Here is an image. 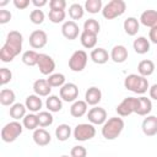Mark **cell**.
<instances>
[{
  "instance_id": "cell-1",
  "label": "cell",
  "mask_w": 157,
  "mask_h": 157,
  "mask_svg": "<svg viewBox=\"0 0 157 157\" xmlns=\"http://www.w3.org/2000/svg\"><path fill=\"white\" fill-rule=\"evenodd\" d=\"M23 37L18 31H10L6 37V42L0 50V60L4 63L12 61L22 50Z\"/></svg>"
},
{
  "instance_id": "cell-2",
  "label": "cell",
  "mask_w": 157,
  "mask_h": 157,
  "mask_svg": "<svg viewBox=\"0 0 157 157\" xmlns=\"http://www.w3.org/2000/svg\"><path fill=\"white\" fill-rule=\"evenodd\" d=\"M124 86L126 90L137 93V94H142L145 92H147L148 90V81L146 77L137 75V74H130L125 77L124 80Z\"/></svg>"
},
{
  "instance_id": "cell-3",
  "label": "cell",
  "mask_w": 157,
  "mask_h": 157,
  "mask_svg": "<svg viewBox=\"0 0 157 157\" xmlns=\"http://www.w3.org/2000/svg\"><path fill=\"white\" fill-rule=\"evenodd\" d=\"M124 129V120L118 117L109 118L102 128V135L107 140H114L117 139Z\"/></svg>"
},
{
  "instance_id": "cell-4",
  "label": "cell",
  "mask_w": 157,
  "mask_h": 157,
  "mask_svg": "<svg viewBox=\"0 0 157 157\" xmlns=\"http://www.w3.org/2000/svg\"><path fill=\"white\" fill-rule=\"evenodd\" d=\"M126 10V4L123 0H112L102 9V15L107 20H113L121 16Z\"/></svg>"
},
{
  "instance_id": "cell-5",
  "label": "cell",
  "mask_w": 157,
  "mask_h": 157,
  "mask_svg": "<svg viewBox=\"0 0 157 157\" xmlns=\"http://www.w3.org/2000/svg\"><path fill=\"white\" fill-rule=\"evenodd\" d=\"M22 125L17 121H10L1 129V139L4 142H13L21 134H22Z\"/></svg>"
},
{
  "instance_id": "cell-6",
  "label": "cell",
  "mask_w": 157,
  "mask_h": 157,
  "mask_svg": "<svg viewBox=\"0 0 157 157\" xmlns=\"http://www.w3.org/2000/svg\"><path fill=\"white\" fill-rule=\"evenodd\" d=\"M88 55L85 50H76L69 59V67L74 72H80L86 67Z\"/></svg>"
},
{
  "instance_id": "cell-7",
  "label": "cell",
  "mask_w": 157,
  "mask_h": 157,
  "mask_svg": "<svg viewBox=\"0 0 157 157\" xmlns=\"http://www.w3.org/2000/svg\"><path fill=\"white\" fill-rule=\"evenodd\" d=\"M137 108H139V98L126 97L120 102V104H118L115 110L120 117H128L131 113H136Z\"/></svg>"
},
{
  "instance_id": "cell-8",
  "label": "cell",
  "mask_w": 157,
  "mask_h": 157,
  "mask_svg": "<svg viewBox=\"0 0 157 157\" xmlns=\"http://www.w3.org/2000/svg\"><path fill=\"white\" fill-rule=\"evenodd\" d=\"M96 135V128L93 126V124H78L76 125V128L74 129V137L77 141H87L91 140L92 137H94Z\"/></svg>"
},
{
  "instance_id": "cell-9",
  "label": "cell",
  "mask_w": 157,
  "mask_h": 157,
  "mask_svg": "<svg viewBox=\"0 0 157 157\" xmlns=\"http://www.w3.org/2000/svg\"><path fill=\"white\" fill-rule=\"evenodd\" d=\"M88 121L94 125H103L107 121V112L102 107H93L87 113Z\"/></svg>"
},
{
  "instance_id": "cell-10",
  "label": "cell",
  "mask_w": 157,
  "mask_h": 157,
  "mask_svg": "<svg viewBox=\"0 0 157 157\" xmlns=\"http://www.w3.org/2000/svg\"><path fill=\"white\" fill-rule=\"evenodd\" d=\"M78 97V87L75 83H65L60 88V98L65 102H75Z\"/></svg>"
},
{
  "instance_id": "cell-11",
  "label": "cell",
  "mask_w": 157,
  "mask_h": 157,
  "mask_svg": "<svg viewBox=\"0 0 157 157\" xmlns=\"http://www.w3.org/2000/svg\"><path fill=\"white\" fill-rule=\"evenodd\" d=\"M37 66L43 75H52L55 69V63L48 54H39Z\"/></svg>"
},
{
  "instance_id": "cell-12",
  "label": "cell",
  "mask_w": 157,
  "mask_h": 157,
  "mask_svg": "<svg viewBox=\"0 0 157 157\" xmlns=\"http://www.w3.org/2000/svg\"><path fill=\"white\" fill-rule=\"evenodd\" d=\"M29 45L34 49H40L43 48L47 42H48V36L44 31L42 29H36L29 34Z\"/></svg>"
},
{
  "instance_id": "cell-13",
  "label": "cell",
  "mask_w": 157,
  "mask_h": 157,
  "mask_svg": "<svg viewBox=\"0 0 157 157\" xmlns=\"http://www.w3.org/2000/svg\"><path fill=\"white\" fill-rule=\"evenodd\" d=\"M61 33L63 36L69 39V40H72V39H76L78 37V33H80V28H78V25L75 22V21H66L64 22V25L61 26Z\"/></svg>"
},
{
  "instance_id": "cell-14",
  "label": "cell",
  "mask_w": 157,
  "mask_h": 157,
  "mask_svg": "<svg viewBox=\"0 0 157 157\" xmlns=\"http://www.w3.org/2000/svg\"><path fill=\"white\" fill-rule=\"evenodd\" d=\"M142 132L146 136H155L157 134V117L147 115L142 121Z\"/></svg>"
},
{
  "instance_id": "cell-15",
  "label": "cell",
  "mask_w": 157,
  "mask_h": 157,
  "mask_svg": "<svg viewBox=\"0 0 157 157\" xmlns=\"http://www.w3.org/2000/svg\"><path fill=\"white\" fill-rule=\"evenodd\" d=\"M102 99V92L98 87H90L85 93V102L88 105H97Z\"/></svg>"
},
{
  "instance_id": "cell-16",
  "label": "cell",
  "mask_w": 157,
  "mask_h": 157,
  "mask_svg": "<svg viewBox=\"0 0 157 157\" xmlns=\"http://www.w3.org/2000/svg\"><path fill=\"white\" fill-rule=\"evenodd\" d=\"M33 91L39 97H47V96H49V93L52 91V86L48 83L47 80L39 78V80H36L34 81V83H33Z\"/></svg>"
},
{
  "instance_id": "cell-17",
  "label": "cell",
  "mask_w": 157,
  "mask_h": 157,
  "mask_svg": "<svg viewBox=\"0 0 157 157\" xmlns=\"http://www.w3.org/2000/svg\"><path fill=\"white\" fill-rule=\"evenodd\" d=\"M140 22L150 28L157 27V11L155 10H146L140 16Z\"/></svg>"
},
{
  "instance_id": "cell-18",
  "label": "cell",
  "mask_w": 157,
  "mask_h": 157,
  "mask_svg": "<svg viewBox=\"0 0 157 157\" xmlns=\"http://www.w3.org/2000/svg\"><path fill=\"white\" fill-rule=\"evenodd\" d=\"M50 134L43 129V128H39V129H36L34 132H33V141L36 142V145L38 146H47L50 144Z\"/></svg>"
},
{
  "instance_id": "cell-19",
  "label": "cell",
  "mask_w": 157,
  "mask_h": 157,
  "mask_svg": "<svg viewBox=\"0 0 157 157\" xmlns=\"http://www.w3.org/2000/svg\"><path fill=\"white\" fill-rule=\"evenodd\" d=\"M128 55H129L128 49L124 45H115V47H113V49L110 52V59L118 64L124 63L128 59Z\"/></svg>"
},
{
  "instance_id": "cell-20",
  "label": "cell",
  "mask_w": 157,
  "mask_h": 157,
  "mask_svg": "<svg viewBox=\"0 0 157 157\" xmlns=\"http://www.w3.org/2000/svg\"><path fill=\"white\" fill-rule=\"evenodd\" d=\"M109 54L108 52L104 49V48H96L91 52V59L93 63L98 64V65H102V64H105L109 59Z\"/></svg>"
},
{
  "instance_id": "cell-21",
  "label": "cell",
  "mask_w": 157,
  "mask_h": 157,
  "mask_svg": "<svg viewBox=\"0 0 157 157\" xmlns=\"http://www.w3.org/2000/svg\"><path fill=\"white\" fill-rule=\"evenodd\" d=\"M26 108L32 112V113H36V112H39L42 105H43V102L42 99L39 98V96L37 94H29L27 98H26V103H25Z\"/></svg>"
},
{
  "instance_id": "cell-22",
  "label": "cell",
  "mask_w": 157,
  "mask_h": 157,
  "mask_svg": "<svg viewBox=\"0 0 157 157\" xmlns=\"http://www.w3.org/2000/svg\"><path fill=\"white\" fill-rule=\"evenodd\" d=\"M87 103L85 101H75L70 108V114L74 118H81L82 115H85L87 113Z\"/></svg>"
},
{
  "instance_id": "cell-23",
  "label": "cell",
  "mask_w": 157,
  "mask_h": 157,
  "mask_svg": "<svg viewBox=\"0 0 157 157\" xmlns=\"http://www.w3.org/2000/svg\"><path fill=\"white\" fill-rule=\"evenodd\" d=\"M137 71H139V75L144 76V77H147L150 75L153 74L155 71V64L152 60H141L137 65Z\"/></svg>"
},
{
  "instance_id": "cell-24",
  "label": "cell",
  "mask_w": 157,
  "mask_h": 157,
  "mask_svg": "<svg viewBox=\"0 0 157 157\" xmlns=\"http://www.w3.org/2000/svg\"><path fill=\"white\" fill-rule=\"evenodd\" d=\"M134 50L137 54H146L150 50V42L145 37H137L132 43Z\"/></svg>"
},
{
  "instance_id": "cell-25",
  "label": "cell",
  "mask_w": 157,
  "mask_h": 157,
  "mask_svg": "<svg viewBox=\"0 0 157 157\" xmlns=\"http://www.w3.org/2000/svg\"><path fill=\"white\" fill-rule=\"evenodd\" d=\"M152 110V102L150 98L147 97H140L139 98V108H137V112L136 114L137 115H148Z\"/></svg>"
},
{
  "instance_id": "cell-26",
  "label": "cell",
  "mask_w": 157,
  "mask_h": 157,
  "mask_svg": "<svg viewBox=\"0 0 157 157\" xmlns=\"http://www.w3.org/2000/svg\"><path fill=\"white\" fill-rule=\"evenodd\" d=\"M140 23L135 17H128L124 21V31L128 36H135L139 32Z\"/></svg>"
},
{
  "instance_id": "cell-27",
  "label": "cell",
  "mask_w": 157,
  "mask_h": 157,
  "mask_svg": "<svg viewBox=\"0 0 157 157\" xmlns=\"http://www.w3.org/2000/svg\"><path fill=\"white\" fill-rule=\"evenodd\" d=\"M45 105L48 108L49 112L52 113H56L60 112L63 108V102L61 98H59L58 96H48L47 101H45Z\"/></svg>"
},
{
  "instance_id": "cell-28",
  "label": "cell",
  "mask_w": 157,
  "mask_h": 157,
  "mask_svg": "<svg viewBox=\"0 0 157 157\" xmlns=\"http://www.w3.org/2000/svg\"><path fill=\"white\" fill-rule=\"evenodd\" d=\"M26 105L22 103H15L13 105L10 107V117L13 118L15 120H20L23 119L26 117Z\"/></svg>"
},
{
  "instance_id": "cell-29",
  "label": "cell",
  "mask_w": 157,
  "mask_h": 157,
  "mask_svg": "<svg viewBox=\"0 0 157 157\" xmlns=\"http://www.w3.org/2000/svg\"><path fill=\"white\" fill-rule=\"evenodd\" d=\"M80 40H81V44L87 48V49H92L96 47L97 44V36L96 34H92V33H87V32H82L81 36H80Z\"/></svg>"
},
{
  "instance_id": "cell-30",
  "label": "cell",
  "mask_w": 157,
  "mask_h": 157,
  "mask_svg": "<svg viewBox=\"0 0 157 157\" xmlns=\"http://www.w3.org/2000/svg\"><path fill=\"white\" fill-rule=\"evenodd\" d=\"M15 99H16V96H15V92L12 90H9V88L1 90V92H0V103L2 105H13Z\"/></svg>"
},
{
  "instance_id": "cell-31",
  "label": "cell",
  "mask_w": 157,
  "mask_h": 157,
  "mask_svg": "<svg viewBox=\"0 0 157 157\" xmlns=\"http://www.w3.org/2000/svg\"><path fill=\"white\" fill-rule=\"evenodd\" d=\"M38 59H39V54L34 50H26L22 54V63L27 66H34L38 64Z\"/></svg>"
},
{
  "instance_id": "cell-32",
  "label": "cell",
  "mask_w": 157,
  "mask_h": 157,
  "mask_svg": "<svg viewBox=\"0 0 157 157\" xmlns=\"http://www.w3.org/2000/svg\"><path fill=\"white\" fill-rule=\"evenodd\" d=\"M71 135V128L67 124H60L55 129V136L59 141H66Z\"/></svg>"
},
{
  "instance_id": "cell-33",
  "label": "cell",
  "mask_w": 157,
  "mask_h": 157,
  "mask_svg": "<svg viewBox=\"0 0 157 157\" xmlns=\"http://www.w3.org/2000/svg\"><path fill=\"white\" fill-rule=\"evenodd\" d=\"M99 29H101V26H99L98 21L94 20V18H88L83 23V32L92 33V34H96L97 36L99 33Z\"/></svg>"
},
{
  "instance_id": "cell-34",
  "label": "cell",
  "mask_w": 157,
  "mask_h": 157,
  "mask_svg": "<svg viewBox=\"0 0 157 157\" xmlns=\"http://www.w3.org/2000/svg\"><path fill=\"white\" fill-rule=\"evenodd\" d=\"M83 13H85V9H83L82 5H80V4H77V2L70 5V7H69V16L72 18V21H74V20H80V18H82V17H83Z\"/></svg>"
},
{
  "instance_id": "cell-35",
  "label": "cell",
  "mask_w": 157,
  "mask_h": 157,
  "mask_svg": "<svg viewBox=\"0 0 157 157\" xmlns=\"http://www.w3.org/2000/svg\"><path fill=\"white\" fill-rule=\"evenodd\" d=\"M23 126L28 130H36L39 126L38 123V117L34 113L31 114H26V117L23 118Z\"/></svg>"
},
{
  "instance_id": "cell-36",
  "label": "cell",
  "mask_w": 157,
  "mask_h": 157,
  "mask_svg": "<svg viewBox=\"0 0 157 157\" xmlns=\"http://www.w3.org/2000/svg\"><path fill=\"white\" fill-rule=\"evenodd\" d=\"M102 0H87L85 2V10L90 13H98L99 11H102Z\"/></svg>"
},
{
  "instance_id": "cell-37",
  "label": "cell",
  "mask_w": 157,
  "mask_h": 157,
  "mask_svg": "<svg viewBox=\"0 0 157 157\" xmlns=\"http://www.w3.org/2000/svg\"><path fill=\"white\" fill-rule=\"evenodd\" d=\"M37 117H38V123H39L40 128H47V126L52 125L53 121H54V118L50 114V112H44V110L39 112L37 114Z\"/></svg>"
},
{
  "instance_id": "cell-38",
  "label": "cell",
  "mask_w": 157,
  "mask_h": 157,
  "mask_svg": "<svg viewBox=\"0 0 157 157\" xmlns=\"http://www.w3.org/2000/svg\"><path fill=\"white\" fill-rule=\"evenodd\" d=\"M47 81L52 87H63L65 85V76L63 74H59V72L52 74V75H49Z\"/></svg>"
},
{
  "instance_id": "cell-39",
  "label": "cell",
  "mask_w": 157,
  "mask_h": 157,
  "mask_svg": "<svg viewBox=\"0 0 157 157\" xmlns=\"http://www.w3.org/2000/svg\"><path fill=\"white\" fill-rule=\"evenodd\" d=\"M44 17H45V15H44V12H43L40 9H36V10H33V11L29 13V20H31V22L34 23V25H40V23H43Z\"/></svg>"
},
{
  "instance_id": "cell-40",
  "label": "cell",
  "mask_w": 157,
  "mask_h": 157,
  "mask_svg": "<svg viewBox=\"0 0 157 157\" xmlns=\"http://www.w3.org/2000/svg\"><path fill=\"white\" fill-rule=\"evenodd\" d=\"M49 21L53 23H60L65 20V11H55V10H50L49 11Z\"/></svg>"
},
{
  "instance_id": "cell-41",
  "label": "cell",
  "mask_w": 157,
  "mask_h": 157,
  "mask_svg": "<svg viewBox=\"0 0 157 157\" xmlns=\"http://www.w3.org/2000/svg\"><path fill=\"white\" fill-rule=\"evenodd\" d=\"M12 78V72L11 70H9L7 67H1L0 69V83L4 86L6 83H9Z\"/></svg>"
},
{
  "instance_id": "cell-42",
  "label": "cell",
  "mask_w": 157,
  "mask_h": 157,
  "mask_svg": "<svg viewBox=\"0 0 157 157\" xmlns=\"http://www.w3.org/2000/svg\"><path fill=\"white\" fill-rule=\"evenodd\" d=\"M49 7H50V10L64 11L65 7H66V1L65 0H50L49 1Z\"/></svg>"
},
{
  "instance_id": "cell-43",
  "label": "cell",
  "mask_w": 157,
  "mask_h": 157,
  "mask_svg": "<svg viewBox=\"0 0 157 157\" xmlns=\"http://www.w3.org/2000/svg\"><path fill=\"white\" fill-rule=\"evenodd\" d=\"M71 157H86L87 156V150L83 146H74L70 152Z\"/></svg>"
},
{
  "instance_id": "cell-44",
  "label": "cell",
  "mask_w": 157,
  "mask_h": 157,
  "mask_svg": "<svg viewBox=\"0 0 157 157\" xmlns=\"http://www.w3.org/2000/svg\"><path fill=\"white\" fill-rule=\"evenodd\" d=\"M11 20V12L7 10H0V23L5 25Z\"/></svg>"
},
{
  "instance_id": "cell-45",
  "label": "cell",
  "mask_w": 157,
  "mask_h": 157,
  "mask_svg": "<svg viewBox=\"0 0 157 157\" xmlns=\"http://www.w3.org/2000/svg\"><path fill=\"white\" fill-rule=\"evenodd\" d=\"M13 5H15L16 9L23 10V9H27L28 7L29 0H13Z\"/></svg>"
},
{
  "instance_id": "cell-46",
  "label": "cell",
  "mask_w": 157,
  "mask_h": 157,
  "mask_svg": "<svg viewBox=\"0 0 157 157\" xmlns=\"http://www.w3.org/2000/svg\"><path fill=\"white\" fill-rule=\"evenodd\" d=\"M148 37H150V40H151L152 43L157 44V27H155V28H151V29H150Z\"/></svg>"
},
{
  "instance_id": "cell-47",
  "label": "cell",
  "mask_w": 157,
  "mask_h": 157,
  "mask_svg": "<svg viewBox=\"0 0 157 157\" xmlns=\"http://www.w3.org/2000/svg\"><path fill=\"white\" fill-rule=\"evenodd\" d=\"M148 92H150V97L155 101H157V83L152 85L150 88H148Z\"/></svg>"
},
{
  "instance_id": "cell-48",
  "label": "cell",
  "mask_w": 157,
  "mask_h": 157,
  "mask_svg": "<svg viewBox=\"0 0 157 157\" xmlns=\"http://www.w3.org/2000/svg\"><path fill=\"white\" fill-rule=\"evenodd\" d=\"M36 7H42V6H45L47 5V0H32L31 1Z\"/></svg>"
},
{
  "instance_id": "cell-49",
  "label": "cell",
  "mask_w": 157,
  "mask_h": 157,
  "mask_svg": "<svg viewBox=\"0 0 157 157\" xmlns=\"http://www.w3.org/2000/svg\"><path fill=\"white\" fill-rule=\"evenodd\" d=\"M6 4H9V1H1V2H0V6H4V5H6Z\"/></svg>"
},
{
  "instance_id": "cell-50",
  "label": "cell",
  "mask_w": 157,
  "mask_h": 157,
  "mask_svg": "<svg viewBox=\"0 0 157 157\" xmlns=\"http://www.w3.org/2000/svg\"><path fill=\"white\" fill-rule=\"evenodd\" d=\"M61 157H69V156H66V155H64V156H61ZM71 157V156H70Z\"/></svg>"
}]
</instances>
